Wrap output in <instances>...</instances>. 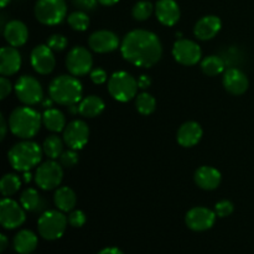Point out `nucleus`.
<instances>
[{"instance_id":"obj_7","label":"nucleus","mask_w":254,"mask_h":254,"mask_svg":"<svg viewBox=\"0 0 254 254\" xmlns=\"http://www.w3.org/2000/svg\"><path fill=\"white\" fill-rule=\"evenodd\" d=\"M35 17L42 25L54 26L61 24L67 15L64 0H37L35 4Z\"/></svg>"},{"instance_id":"obj_2","label":"nucleus","mask_w":254,"mask_h":254,"mask_svg":"<svg viewBox=\"0 0 254 254\" xmlns=\"http://www.w3.org/2000/svg\"><path fill=\"white\" fill-rule=\"evenodd\" d=\"M42 124V116L30 106L16 107L10 113L9 128L20 139H31L39 133Z\"/></svg>"},{"instance_id":"obj_50","label":"nucleus","mask_w":254,"mask_h":254,"mask_svg":"<svg viewBox=\"0 0 254 254\" xmlns=\"http://www.w3.org/2000/svg\"><path fill=\"white\" fill-rule=\"evenodd\" d=\"M10 2V0H1V7H5Z\"/></svg>"},{"instance_id":"obj_40","label":"nucleus","mask_w":254,"mask_h":254,"mask_svg":"<svg viewBox=\"0 0 254 254\" xmlns=\"http://www.w3.org/2000/svg\"><path fill=\"white\" fill-rule=\"evenodd\" d=\"M97 2H98V0H73L74 6L78 7L79 10H83V11L94 10L97 6Z\"/></svg>"},{"instance_id":"obj_14","label":"nucleus","mask_w":254,"mask_h":254,"mask_svg":"<svg viewBox=\"0 0 254 254\" xmlns=\"http://www.w3.org/2000/svg\"><path fill=\"white\" fill-rule=\"evenodd\" d=\"M216 217L217 216H216L215 211L207 207H202V206H197V207L191 208L186 213L185 222L191 231L203 232V231L210 230L215 225Z\"/></svg>"},{"instance_id":"obj_39","label":"nucleus","mask_w":254,"mask_h":254,"mask_svg":"<svg viewBox=\"0 0 254 254\" xmlns=\"http://www.w3.org/2000/svg\"><path fill=\"white\" fill-rule=\"evenodd\" d=\"M89 77H91V81L94 84H103L107 81V78H108L107 72L103 68H101V67L92 69L91 73H89Z\"/></svg>"},{"instance_id":"obj_23","label":"nucleus","mask_w":254,"mask_h":254,"mask_svg":"<svg viewBox=\"0 0 254 254\" xmlns=\"http://www.w3.org/2000/svg\"><path fill=\"white\" fill-rule=\"evenodd\" d=\"M4 37L10 46L20 47L26 44L29 30L20 20H11L4 27Z\"/></svg>"},{"instance_id":"obj_28","label":"nucleus","mask_w":254,"mask_h":254,"mask_svg":"<svg viewBox=\"0 0 254 254\" xmlns=\"http://www.w3.org/2000/svg\"><path fill=\"white\" fill-rule=\"evenodd\" d=\"M20 203L25 210L30 211V212H39L45 206V201L41 200L37 190L32 188L22 191L21 196H20Z\"/></svg>"},{"instance_id":"obj_13","label":"nucleus","mask_w":254,"mask_h":254,"mask_svg":"<svg viewBox=\"0 0 254 254\" xmlns=\"http://www.w3.org/2000/svg\"><path fill=\"white\" fill-rule=\"evenodd\" d=\"M89 139V128L86 122L72 121L66 126L64 130V141L69 149L81 150L86 146Z\"/></svg>"},{"instance_id":"obj_19","label":"nucleus","mask_w":254,"mask_h":254,"mask_svg":"<svg viewBox=\"0 0 254 254\" xmlns=\"http://www.w3.org/2000/svg\"><path fill=\"white\" fill-rule=\"evenodd\" d=\"M222 27V21L216 15H206L201 17L193 27V34L201 41H207L213 39Z\"/></svg>"},{"instance_id":"obj_45","label":"nucleus","mask_w":254,"mask_h":254,"mask_svg":"<svg viewBox=\"0 0 254 254\" xmlns=\"http://www.w3.org/2000/svg\"><path fill=\"white\" fill-rule=\"evenodd\" d=\"M7 245H9V242H7L6 236L0 235V252H4V251L6 250Z\"/></svg>"},{"instance_id":"obj_11","label":"nucleus","mask_w":254,"mask_h":254,"mask_svg":"<svg viewBox=\"0 0 254 254\" xmlns=\"http://www.w3.org/2000/svg\"><path fill=\"white\" fill-rule=\"evenodd\" d=\"M25 208L21 203L11 200L9 197H4L0 202V223L6 230H15L20 227L26 220Z\"/></svg>"},{"instance_id":"obj_24","label":"nucleus","mask_w":254,"mask_h":254,"mask_svg":"<svg viewBox=\"0 0 254 254\" xmlns=\"http://www.w3.org/2000/svg\"><path fill=\"white\" fill-rule=\"evenodd\" d=\"M37 236L29 230H22L16 233L12 245L14 250L19 254H31L37 247Z\"/></svg>"},{"instance_id":"obj_16","label":"nucleus","mask_w":254,"mask_h":254,"mask_svg":"<svg viewBox=\"0 0 254 254\" xmlns=\"http://www.w3.org/2000/svg\"><path fill=\"white\" fill-rule=\"evenodd\" d=\"M88 45L97 54H109L119 47V37L109 30H98L89 36Z\"/></svg>"},{"instance_id":"obj_37","label":"nucleus","mask_w":254,"mask_h":254,"mask_svg":"<svg viewBox=\"0 0 254 254\" xmlns=\"http://www.w3.org/2000/svg\"><path fill=\"white\" fill-rule=\"evenodd\" d=\"M233 211H235V206L228 200H222L215 205V213L217 217H228V216L232 215Z\"/></svg>"},{"instance_id":"obj_32","label":"nucleus","mask_w":254,"mask_h":254,"mask_svg":"<svg viewBox=\"0 0 254 254\" xmlns=\"http://www.w3.org/2000/svg\"><path fill=\"white\" fill-rule=\"evenodd\" d=\"M21 186V180L15 174H6L0 180V191L4 197H9L16 193Z\"/></svg>"},{"instance_id":"obj_20","label":"nucleus","mask_w":254,"mask_h":254,"mask_svg":"<svg viewBox=\"0 0 254 254\" xmlns=\"http://www.w3.org/2000/svg\"><path fill=\"white\" fill-rule=\"evenodd\" d=\"M155 15L159 22L165 26H174L180 20V7L175 0H158Z\"/></svg>"},{"instance_id":"obj_5","label":"nucleus","mask_w":254,"mask_h":254,"mask_svg":"<svg viewBox=\"0 0 254 254\" xmlns=\"http://www.w3.org/2000/svg\"><path fill=\"white\" fill-rule=\"evenodd\" d=\"M138 79L126 71L114 72L108 82V92L116 101L127 103L138 96Z\"/></svg>"},{"instance_id":"obj_15","label":"nucleus","mask_w":254,"mask_h":254,"mask_svg":"<svg viewBox=\"0 0 254 254\" xmlns=\"http://www.w3.org/2000/svg\"><path fill=\"white\" fill-rule=\"evenodd\" d=\"M31 66L37 73L50 74L56 66L54 51L47 45H37L34 47L30 55Z\"/></svg>"},{"instance_id":"obj_22","label":"nucleus","mask_w":254,"mask_h":254,"mask_svg":"<svg viewBox=\"0 0 254 254\" xmlns=\"http://www.w3.org/2000/svg\"><path fill=\"white\" fill-rule=\"evenodd\" d=\"M203 135L202 127L197 122H186L179 128L176 139L178 143L184 148H192L196 144L200 143L201 138Z\"/></svg>"},{"instance_id":"obj_18","label":"nucleus","mask_w":254,"mask_h":254,"mask_svg":"<svg viewBox=\"0 0 254 254\" xmlns=\"http://www.w3.org/2000/svg\"><path fill=\"white\" fill-rule=\"evenodd\" d=\"M21 55L14 46H5L0 50V73L2 76H12L21 67Z\"/></svg>"},{"instance_id":"obj_43","label":"nucleus","mask_w":254,"mask_h":254,"mask_svg":"<svg viewBox=\"0 0 254 254\" xmlns=\"http://www.w3.org/2000/svg\"><path fill=\"white\" fill-rule=\"evenodd\" d=\"M0 130H1V133H0V139H1V140H4L5 136H6L7 124H6V122H5V118L2 114L0 116Z\"/></svg>"},{"instance_id":"obj_9","label":"nucleus","mask_w":254,"mask_h":254,"mask_svg":"<svg viewBox=\"0 0 254 254\" xmlns=\"http://www.w3.org/2000/svg\"><path fill=\"white\" fill-rule=\"evenodd\" d=\"M15 94L25 106H36L44 99L42 86L35 77L21 76L15 83Z\"/></svg>"},{"instance_id":"obj_48","label":"nucleus","mask_w":254,"mask_h":254,"mask_svg":"<svg viewBox=\"0 0 254 254\" xmlns=\"http://www.w3.org/2000/svg\"><path fill=\"white\" fill-rule=\"evenodd\" d=\"M31 174H30V171H25V174H24V181L25 183H30V181H31Z\"/></svg>"},{"instance_id":"obj_10","label":"nucleus","mask_w":254,"mask_h":254,"mask_svg":"<svg viewBox=\"0 0 254 254\" xmlns=\"http://www.w3.org/2000/svg\"><path fill=\"white\" fill-rule=\"evenodd\" d=\"M66 67L74 77L86 76L91 73L93 67V57L88 49L83 46H74L67 54Z\"/></svg>"},{"instance_id":"obj_30","label":"nucleus","mask_w":254,"mask_h":254,"mask_svg":"<svg viewBox=\"0 0 254 254\" xmlns=\"http://www.w3.org/2000/svg\"><path fill=\"white\" fill-rule=\"evenodd\" d=\"M201 69H202L206 76H218L225 69V62L221 57L216 56V55H211V56L205 57L201 61Z\"/></svg>"},{"instance_id":"obj_44","label":"nucleus","mask_w":254,"mask_h":254,"mask_svg":"<svg viewBox=\"0 0 254 254\" xmlns=\"http://www.w3.org/2000/svg\"><path fill=\"white\" fill-rule=\"evenodd\" d=\"M98 254H124V253L117 247H107L104 248V250H102Z\"/></svg>"},{"instance_id":"obj_36","label":"nucleus","mask_w":254,"mask_h":254,"mask_svg":"<svg viewBox=\"0 0 254 254\" xmlns=\"http://www.w3.org/2000/svg\"><path fill=\"white\" fill-rule=\"evenodd\" d=\"M59 159L60 164H61L64 168L71 169L73 168V166H76L77 163H78V154H77V150L69 149V150L64 151Z\"/></svg>"},{"instance_id":"obj_47","label":"nucleus","mask_w":254,"mask_h":254,"mask_svg":"<svg viewBox=\"0 0 254 254\" xmlns=\"http://www.w3.org/2000/svg\"><path fill=\"white\" fill-rule=\"evenodd\" d=\"M68 112L71 114H77L79 113V104H71V106H68Z\"/></svg>"},{"instance_id":"obj_33","label":"nucleus","mask_w":254,"mask_h":254,"mask_svg":"<svg viewBox=\"0 0 254 254\" xmlns=\"http://www.w3.org/2000/svg\"><path fill=\"white\" fill-rule=\"evenodd\" d=\"M67 22L76 31H86L88 29L91 20H89V16L87 15L86 11H83V10H77V11L71 12L67 16Z\"/></svg>"},{"instance_id":"obj_25","label":"nucleus","mask_w":254,"mask_h":254,"mask_svg":"<svg viewBox=\"0 0 254 254\" xmlns=\"http://www.w3.org/2000/svg\"><path fill=\"white\" fill-rule=\"evenodd\" d=\"M55 206L62 212H71L76 207L77 196L74 191L68 186H62L59 188L54 196Z\"/></svg>"},{"instance_id":"obj_35","label":"nucleus","mask_w":254,"mask_h":254,"mask_svg":"<svg viewBox=\"0 0 254 254\" xmlns=\"http://www.w3.org/2000/svg\"><path fill=\"white\" fill-rule=\"evenodd\" d=\"M67 44H68V41H67L66 36H64V35L61 34H54L47 39L46 45L52 50V51L60 52L64 51V50L66 49Z\"/></svg>"},{"instance_id":"obj_27","label":"nucleus","mask_w":254,"mask_h":254,"mask_svg":"<svg viewBox=\"0 0 254 254\" xmlns=\"http://www.w3.org/2000/svg\"><path fill=\"white\" fill-rule=\"evenodd\" d=\"M103 99L98 96H88L79 102V114L84 118H96L104 111Z\"/></svg>"},{"instance_id":"obj_3","label":"nucleus","mask_w":254,"mask_h":254,"mask_svg":"<svg viewBox=\"0 0 254 254\" xmlns=\"http://www.w3.org/2000/svg\"><path fill=\"white\" fill-rule=\"evenodd\" d=\"M83 88L78 79L69 74L55 77L49 86L50 98L60 106H71L82 101Z\"/></svg>"},{"instance_id":"obj_49","label":"nucleus","mask_w":254,"mask_h":254,"mask_svg":"<svg viewBox=\"0 0 254 254\" xmlns=\"http://www.w3.org/2000/svg\"><path fill=\"white\" fill-rule=\"evenodd\" d=\"M52 102H54V101H52L51 98H50V99H46V101L44 102V107H45V108H47V109H49V108H51V104H52Z\"/></svg>"},{"instance_id":"obj_34","label":"nucleus","mask_w":254,"mask_h":254,"mask_svg":"<svg viewBox=\"0 0 254 254\" xmlns=\"http://www.w3.org/2000/svg\"><path fill=\"white\" fill-rule=\"evenodd\" d=\"M154 11H155V6L150 1L141 0L134 5L133 9H131V15L136 21H145L151 16Z\"/></svg>"},{"instance_id":"obj_21","label":"nucleus","mask_w":254,"mask_h":254,"mask_svg":"<svg viewBox=\"0 0 254 254\" xmlns=\"http://www.w3.org/2000/svg\"><path fill=\"white\" fill-rule=\"evenodd\" d=\"M193 180H195L196 185L200 189H202V190L212 191L220 186L222 175L213 166L203 165L195 171Z\"/></svg>"},{"instance_id":"obj_8","label":"nucleus","mask_w":254,"mask_h":254,"mask_svg":"<svg viewBox=\"0 0 254 254\" xmlns=\"http://www.w3.org/2000/svg\"><path fill=\"white\" fill-rule=\"evenodd\" d=\"M62 180H64V166L52 159L42 163L35 173V183L41 190L45 191L59 189Z\"/></svg>"},{"instance_id":"obj_12","label":"nucleus","mask_w":254,"mask_h":254,"mask_svg":"<svg viewBox=\"0 0 254 254\" xmlns=\"http://www.w3.org/2000/svg\"><path fill=\"white\" fill-rule=\"evenodd\" d=\"M173 56L183 66H195L200 62L202 51L198 44L192 40L179 39L173 46Z\"/></svg>"},{"instance_id":"obj_41","label":"nucleus","mask_w":254,"mask_h":254,"mask_svg":"<svg viewBox=\"0 0 254 254\" xmlns=\"http://www.w3.org/2000/svg\"><path fill=\"white\" fill-rule=\"evenodd\" d=\"M11 82L6 78L5 76H2L0 78V99H5L10 93H11Z\"/></svg>"},{"instance_id":"obj_42","label":"nucleus","mask_w":254,"mask_h":254,"mask_svg":"<svg viewBox=\"0 0 254 254\" xmlns=\"http://www.w3.org/2000/svg\"><path fill=\"white\" fill-rule=\"evenodd\" d=\"M151 84V78L149 76H146V74H141L140 77L138 78V86H139V89H143V91H145L146 88H149Z\"/></svg>"},{"instance_id":"obj_31","label":"nucleus","mask_w":254,"mask_h":254,"mask_svg":"<svg viewBox=\"0 0 254 254\" xmlns=\"http://www.w3.org/2000/svg\"><path fill=\"white\" fill-rule=\"evenodd\" d=\"M135 108L143 116H149L155 111L156 99L148 92H141L135 97Z\"/></svg>"},{"instance_id":"obj_17","label":"nucleus","mask_w":254,"mask_h":254,"mask_svg":"<svg viewBox=\"0 0 254 254\" xmlns=\"http://www.w3.org/2000/svg\"><path fill=\"white\" fill-rule=\"evenodd\" d=\"M223 87L226 91L233 96H241L247 92L250 87L247 74L240 68H230L225 72L222 79Z\"/></svg>"},{"instance_id":"obj_6","label":"nucleus","mask_w":254,"mask_h":254,"mask_svg":"<svg viewBox=\"0 0 254 254\" xmlns=\"http://www.w3.org/2000/svg\"><path fill=\"white\" fill-rule=\"evenodd\" d=\"M67 223H68V220L62 211L49 210L42 212L40 216L37 221V230L44 240L55 241L64 236Z\"/></svg>"},{"instance_id":"obj_46","label":"nucleus","mask_w":254,"mask_h":254,"mask_svg":"<svg viewBox=\"0 0 254 254\" xmlns=\"http://www.w3.org/2000/svg\"><path fill=\"white\" fill-rule=\"evenodd\" d=\"M119 0H98L99 4L104 5V6H112V5H116Z\"/></svg>"},{"instance_id":"obj_29","label":"nucleus","mask_w":254,"mask_h":254,"mask_svg":"<svg viewBox=\"0 0 254 254\" xmlns=\"http://www.w3.org/2000/svg\"><path fill=\"white\" fill-rule=\"evenodd\" d=\"M64 139H61L56 134H52V135H49L44 140L42 150H44L45 155L49 156L52 160H56L64 153Z\"/></svg>"},{"instance_id":"obj_38","label":"nucleus","mask_w":254,"mask_h":254,"mask_svg":"<svg viewBox=\"0 0 254 254\" xmlns=\"http://www.w3.org/2000/svg\"><path fill=\"white\" fill-rule=\"evenodd\" d=\"M67 220H68V223L72 226V227L79 228V227H82L84 223H86L87 218H86V215H84L83 211L76 210V211H71V212H69Z\"/></svg>"},{"instance_id":"obj_26","label":"nucleus","mask_w":254,"mask_h":254,"mask_svg":"<svg viewBox=\"0 0 254 254\" xmlns=\"http://www.w3.org/2000/svg\"><path fill=\"white\" fill-rule=\"evenodd\" d=\"M42 124L46 127L47 130L60 133L66 128V117L60 109L49 108L42 114Z\"/></svg>"},{"instance_id":"obj_1","label":"nucleus","mask_w":254,"mask_h":254,"mask_svg":"<svg viewBox=\"0 0 254 254\" xmlns=\"http://www.w3.org/2000/svg\"><path fill=\"white\" fill-rule=\"evenodd\" d=\"M122 56L133 66L150 68L160 61L163 45L158 35L148 30H133L123 37L121 44Z\"/></svg>"},{"instance_id":"obj_4","label":"nucleus","mask_w":254,"mask_h":254,"mask_svg":"<svg viewBox=\"0 0 254 254\" xmlns=\"http://www.w3.org/2000/svg\"><path fill=\"white\" fill-rule=\"evenodd\" d=\"M42 148L35 141L26 139L16 143L7 153L10 165L16 171H30L37 166L42 159Z\"/></svg>"}]
</instances>
